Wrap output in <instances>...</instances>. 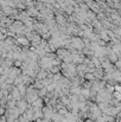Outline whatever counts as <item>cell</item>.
I'll return each mask as SVG.
<instances>
[{
  "mask_svg": "<svg viewBox=\"0 0 121 122\" xmlns=\"http://www.w3.org/2000/svg\"><path fill=\"white\" fill-rule=\"evenodd\" d=\"M43 104H44V101H43V97H38L33 103H32V106L34 107V108H42L43 107Z\"/></svg>",
  "mask_w": 121,
  "mask_h": 122,
  "instance_id": "cell-1",
  "label": "cell"
},
{
  "mask_svg": "<svg viewBox=\"0 0 121 122\" xmlns=\"http://www.w3.org/2000/svg\"><path fill=\"white\" fill-rule=\"evenodd\" d=\"M84 77H86V78H88V80H94V77H93V75H92V74H88V75H86Z\"/></svg>",
  "mask_w": 121,
  "mask_h": 122,
  "instance_id": "cell-4",
  "label": "cell"
},
{
  "mask_svg": "<svg viewBox=\"0 0 121 122\" xmlns=\"http://www.w3.org/2000/svg\"><path fill=\"white\" fill-rule=\"evenodd\" d=\"M115 91H121V85H115Z\"/></svg>",
  "mask_w": 121,
  "mask_h": 122,
  "instance_id": "cell-5",
  "label": "cell"
},
{
  "mask_svg": "<svg viewBox=\"0 0 121 122\" xmlns=\"http://www.w3.org/2000/svg\"><path fill=\"white\" fill-rule=\"evenodd\" d=\"M113 97L118 101H121V91H114L113 93Z\"/></svg>",
  "mask_w": 121,
  "mask_h": 122,
  "instance_id": "cell-3",
  "label": "cell"
},
{
  "mask_svg": "<svg viewBox=\"0 0 121 122\" xmlns=\"http://www.w3.org/2000/svg\"><path fill=\"white\" fill-rule=\"evenodd\" d=\"M58 72V68H52V74H56Z\"/></svg>",
  "mask_w": 121,
  "mask_h": 122,
  "instance_id": "cell-6",
  "label": "cell"
},
{
  "mask_svg": "<svg viewBox=\"0 0 121 122\" xmlns=\"http://www.w3.org/2000/svg\"><path fill=\"white\" fill-rule=\"evenodd\" d=\"M81 95H83L86 99H89V97H90V89L83 88V89H82V93H81Z\"/></svg>",
  "mask_w": 121,
  "mask_h": 122,
  "instance_id": "cell-2",
  "label": "cell"
}]
</instances>
